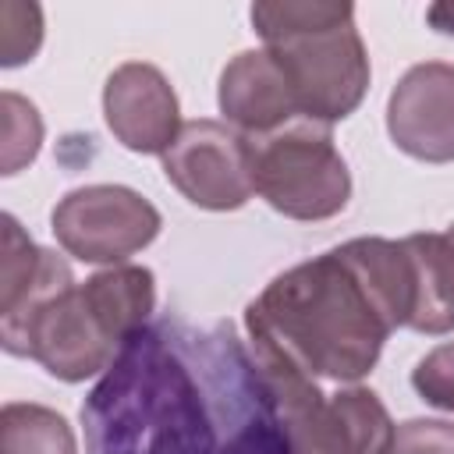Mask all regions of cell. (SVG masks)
<instances>
[{
    "instance_id": "obj_2",
    "label": "cell",
    "mask_w": 454,
    "mask_h": 454,
    "mask_svg": "<svg viewBox=\"0 0 454 454\" xmlns=\"http://www.w3.org/2000/svg\"><path fill=\"white\" fill-rule=\"evenodd\" d=\"M411 319V262L404 241L351 238L277 273L248 305L255 351L277 355L312 380H365L394 330Z\"/></svg>"
},
{
    "instance_id": "obj_6",
    "label": "cell",
    "mask_w": 454,
    "mask_h": 454,
    "mask_svg": "<svg viewBox=\"0 0 454 454\" xmlns=\"http://www.w3.org/2000/svg\"><path fill=\"white\" fill-rule=\"evenodd\" d=\"M163 227L160 209L128 184L71 188L50 213L57 245L89 266H121L156 241Z\"/></svg>"
},
{
    "instance_id": "obj_18",
    "label": "cell",
    "mask_w": 454,
    "mask_h": 454,
    "mask_svg": "<svg viewBox=\"0 0 454 454\" xmlns=\"http://www.w3.org/2000/svg\"><path fill=\"white\" fill-rule=\"evenodd\" d=\"M426 21H429V28L433 32H440V35H454V4H433V7H426Z\"/></svg>"
},
{
    "instance_id": "obj_1",
    "label": "cell",
    "mask_w": 454,
    "mask_h": 454,
    "mask_svg": "<svg viewBox=\"0 0 454 454\" xmlns=\"http://www.w3.org/2000/svg\"><path fill=\"white\" fill-rule=\"evenodd\" d=\"M89 454H291L273 397L231 326L138 330L82 404Z\"/></svg>"
},
{
    "instance_id": "obj_4",
    "label": "cell",
    "mask_w": 454,
    "mask_h": 454,
    "mask_svg": "<svg viewBox=\"0 0 454 454\" xmlns=\"http://www.w3.org/2000/svg\"><path fill=\"white\" fill-rule=\"evenodd\" d=\"M248 18L291 82L305 121L330 128L362 106L372 67L351 4L259 0Z\"/></svg>"
},
{
    "instance_id": "obj_5",
    "label": "cell",
    "mask_w": 454,
    "mask_h": 454,
    "mask_svg": "<svg viewBox=\"0 0 454 454\" xmlns=\"http://www.w3.org/2000/svg\"><path fill=\"white\" fill-rule=\"evenodd\" d=\"M248 142L252 181L270 209L305 223L344 213L351 199V170L326 124L298 117L287 128Z\"/></svg>"
},
{
    "instance_id": "obj_12",
    "label": "cell",
    "mask_w": 454,
    "mask_h": 454,
    "mask_svg": "<svg viewBox=\"0 0 454 454\" xmlns=\"http://www.w3.org/2000/svg\"><path fill=\"white\" fill-rule=\"evenodd\" d=\"M411 262V319L415 333H450L454 330V245L447 234H408L401 238Z\"/></svg>"
},
{
    "instance_id": "obj_3",
    "label": "cell",
    "mask_w": 454,
    "mask_h": 454,
    "mask_svg": "<svg viewBox=\"0 0 454 454\" xmlns=\"http://www.w3.org/2000/svg\"><path fill=\"white\" fill-rule=\"evenodd\" d=\"M156 309V277L149 266L121 262L71 280L25 312L0 319L7 355L39 362L53 380L82 383L114 365L121 348L145 330Z\"/></svg>"
},
{
    "instance_id": "obj_13",
    "label": "cell",
    "mask_w": 454,
    "mask_h": 454,
    "mask_svg": "<svg viewBox=\"0 0 454 454\" xmlns=\"http://www.w3.org/2000/svg\"><path fill=\"white\" fill-rule=\"evenodd\" d=\"M0 454H78V436L60 411L7 401L0 408Z\"/></svg>"
},
{
    "instance_id": "obj_11",
    "label": "cell",
    "mask_w": 454,
    "mask_h": 454,
    "mask_svg": "<svg viewBox=\"0 0 454 454\" xmlns=\"http://www.w3.org/2000/svg\"><path fill=\"white\" fill-rule=\"evenodd\" d=\"M394 433L397 426L380 394L355 383L326 394L309 454H390Z\"/></svg>"
},
{
    "instance_id": "obj_9",
    "label": "cell",
    "mask_w": 454,
    "mask_h": 454,
    "mask_svg": "<svg viewBox=\"0 0 454 454\" xmlns=\"http://www.w3.org/2000/svg\"><path fill=\"white\" fill-rule=\"evenodd\" d=\"M103 121L128 153L163 156L181 131V103L156 64L128 60L106 74Z\"/></svg>"
},
{
    "instance_id": "obj_15",
    "label": "cell",
    "mask_w": 454,
    "mask_h": 454,
    "mask_svg": "<svg viewBox=\"0 0 454 454\" xmlns=\"http://www.w3.org/2000/svg\"><path fill=\"white\" fill-rule=\"evenodd\" d=\"M43 46V7L4 0L0 4V64L18 67L32 60Z\"/></svg>"
},
{
    "instance_id": "obj_8",
    "label": "cell",
    "mask_w": 454,
    "mask_h": 454,
    "mask_svg": "<svg viewBox=\"0 0 454 454\" xmlns=\"http://www.w3.org/2000/svg\"><path fill=\"white\" fill-rule=\"evenodd\" d=\"M390 142L422 163H454V64L408 67L387 99Z\"/></svg>"
},
{
    "instance_id": "obj_16",
    "label": "cell",
    "mask_w": 454,
    "mask_h": 454,
    "mask_svg": "<svg viewBox=\"0 0 454 454\" xmlns=\"http://www.w3.org/2000/svg\"><path fill=\"white\" fill-rule=\"evenodd\" d=\"M411 387L426 404L454 415V340L436 344L419 358L411 369Z\"/></svg>"
},
{
    "instance_id": "obj_17",
    "label": "cell",
    "mask_w": 454,
    "mask_h": 454,
    "mask_svg": "<svg viewBox=\"0 0 454 454\" xmlns=\"http://www.w3.org/2000/svg\"><path fill=\"white\" fill-rule=\"evenodd\" d=\"M390 454H454V422L408 419L397 426Z\"/></svg>"
},
{
    "instance_id": "obj_7",
    "label": "cell",
    "mask_w": 454,
    "mask_h": 454,
    "mask_svg": "<svg viewBox=\"0 0 454 454\" xmlns=\"http://www.w3.org/2000/svg\"><path fill=\"white\" fill-rule=\"evenodd\" d=\"M160 160L167 181L199 209L231 213L255 195L252 142L227 121L199 117L181 124Z\"/></svg>"
},
{
    "instance_id": "obj_10",
    "label": "cell",
    "mask_w": 454,
    "mask_h": 454,
    "mask_svg": "<svg viewBox=\"0 0 454 454\" xmlns=\"http://www.w3.org/2000/svg\"><path fill=\"white\" fill-rule=\"evenodd\" d=\"M216 103L223 121L238 128L245 138L273 135L301 117L294 89L266 46L241 50L223 64Z\"/></svg>"
},
{
    "instance_id": "obj_19",
    "label": "cell",
    "mask_w": 454,
    "mask_h": 454,
    "mask_svg": "<svg viewBox=\"0 0 454 454\" xmlns=\"http://www.w3.org/2000/svg\"><path fill=\"white\" fill-rule=\"evenodd\" d=\"M443 234H447V238H450V245H454V223H450V227H447Z\"/></svg>"
},
{
    "instance_id": "obj_14",
    "label": "cell",
    "mask_w": 454,
    "mask_h": 454,
    "mask_svg": "<svg viewBox=\"0 0 454 454\" xmlns=\"http://www.w3.org/2000/svg\"><path fill=\"white\" fill-rule=\"evenodd\" d=\"M4 174H18L39 156L43 145V117L32 99L18 92H4Z\"/></svg>"
}]
</instances>
